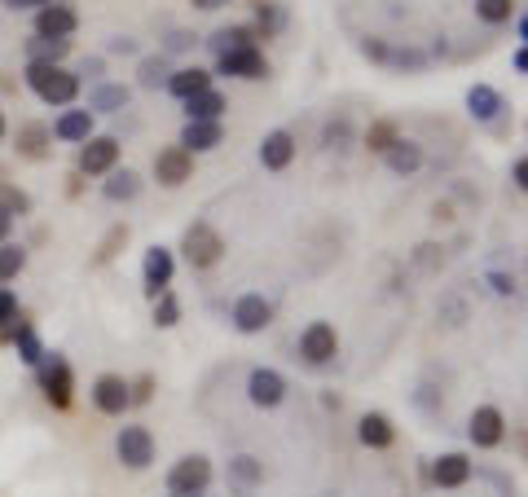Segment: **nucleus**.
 <instances>
[{
  "instance_id": "48",
  "label": "nucleus",
  "mask_w": 528,
  "mask_h": 497,
  "mask_svg": "<svg viewBox=\"0 0 528 497\" xmlns=\"http://www.w3.org/2000/svg\"><path fill=\"white\" fill-rule=\"evenodd\" d=\"M80 190H84V176H80V172H71V176H66V194L80 198Z\"/></svg>"
},
{
  "instance_id": "26",
  "label": "nucleus",
  "mask_w": 528,
  "mask_h": 497,
  "mask_svg": "<svg viewBox=\"0 0 528 497\" xmlns=\"http://www.w3.org/2000/svg\"><path fill=\"white\" fill-rule=\"evenodd\" d=\"M383 163H388L396 176H414L418 168H423V146H418V141H410V137H401L388 154H383Z\"/></svg>"
},
{
  "instance_id": "44",
  "label": "nucleus",
  "mask_w": 528,
  "mask_h": 497,
  "mask_svg": "<svg viewBox=\"0 0 528 497\" xmlns=\"http://www.w3.org/2000/svg\"><path fill=\"white\" fill-rule=\"evenodd\" d=\"M190 44H194L190 31H172V40H168V49L163 53H181V49H190Z\"/></svg>"
},
{
  "instance_id": "13",
  "label": "nucleus",
  "mask_w": 528,
  "mask_h": 497,
  "mask_svg": "<svg viewBox=\"0 0 528 497\" xmlns=\"http://www.w3.org/2000/svg\"><path fill=\"white\" fill-rule=\"evenodd\" d=\"M467 436L476 449H498L506 440V414L498 410V405H476L467 418Z\"/></svg>"
},
{
  "instance_id": "5",
  "label": "nucleus",
  "mask_w": 528,
  "mask_h": 497,
  "mask_svg": "<svg viewBox=\"0 0 528 497\" xmlns=\"http://www.w3.org/2000/svg\"><path fill=\"white\" fill-rule=\"evenodd\" d=\"M154 454H159V445H154V432L146 423H128L115 432V458L124 462L128 471H150Z\"/></svg>"
},
{
  "instance_id": "6",
  "label": "nucleus",
  "mask_w": 528,
  "mask_h": 497,
  "mask_svg": "<svg viewBox=\"0 0 528 497\" xmlns=\"http://www.w3.org/2000/svg\"><path fill=\"white\" fill-rule=\"evenodd\" d=\"M119 168V137H110V132H93V137L80 146V163H75V172L80 176H110Z\"/></svg>"
},
{
  "instance_id": "10",
  "label": "nucleus",
  "mask_w": 528,
  "mask_h": 497,
  "mask_svg": "<svg viewBox=\"0 0 528 497\" xmlns=\"http://www.w3.org/2000/svg\"><path fill=\"white\" fill-rule=\"evenodd\" d=\"M216 75H229V80H264V75H269V58H264L260 44H251V49H229L216 58Z\"/></svg>"
},
{
  "instance_id": "51",
  "label": "nucleus",
  "mask_w": 528,
  "mask_h": 497,
  "mask_svg": "<svg viewBox=\"0 0 528 497\" xmlns=\"http://www.w3.org/2000/svg\"><path fill=\"white\" fill-rule=\"evenodd\" d=\"M515 71H520V75H528V44H524L520 53H515Z\"/></svg>"
},
{
  "instance_id": "43",
  "label": "nucleus",
  "mask_w": 528,
  "mask_h": 497,
  "mask_svg": "<svg viewBox=\"0 0 528 497\" xmlns=\"http://www.w3.org/2000/svg\"><path fill=\"white\" fill-rule=\"evenodd\" d=\"M511 181H515V185H520V190L528 194V154H520V159L511 163Z\"/></svg>"
},
{
  "instance_id": "25",
  "label": "nucleus",
  "mask_w": 528,
  "mask_h": 497,
  "mask_svg": "<svg viewBox=\"0 0 528 497\" xmlns=\"http://www.w3.org/2000/svg\"><path fill=\"white\" fill-rule=\"evenodd\" d=\"M137 194H141V172H132V168H115L102 181V198H106V203H132Z\"/></svg>"
},
{
  "instance_id": "1",
  "label": "nucleus",
  "mask_w": 528,
  "mask_h": 497,
  "mask_svg": "<svg viewBox=\"0 0 528 497\" xmlns=\"http://www.w3.org/2000/svg\"><path fill=\"white\" fill-rule=\"evenodd\" d=\"M22 80H27L31 93H36L44 106H53V110L75 106V97H80V75L66 71V66H53V62H27Z\"/></svg>"
},
{
  "instance_id": "53",
  "label": "nucleus",
  "mask_w": 528,
  "mask_h": 497,
  "mask_svg": "<svg viewBox=\"0 0 528 497\" xmlns=\"http://www.w3.org/2000/svg\"><path fill=\"white\" fill-rule=\"evenodd\" d=\"M9 137V119H5V110H0V141Z\"/></svg>"
},
{
  "instance_id": "38",
  "label": "nucleus",
  "mask_w": 528,
  "mask_h": 497,
  "mask_svg": "<svg viewBox=\"0 0 528 497\" xmlns=\"http://www.w3.org/2000/svg\"><path fill=\"white\" fill-rule=\"evenodd\" d=\"M0 207H5L14 220H22V216H31V194L18 190V185H9V181H0Z\"/></svg>"
},
{
  "instance_id": "49",
  "label": "nucleus",
  "mask_w": 528,
  "mask_h": 497,
  "mask_svg": "<svg viewBox=\"0 0 528 497\" xmlns=\"http://www.w3.org/2000/svg\"><path fill=\"white\" fill-rule=\"evenodd\" d=\"M9 9H44V5H53V0H5Z\"/></svg>"
},
{
  "instance_id": "24",
  "label": "nucleus",
  "mask_w": 528,
  "mask_h": 497,
  "mask_svg": "<svg viewBox=\"0 0 528 497\" xmlns=\"http://www.w3.org/2000/svg\"><path fill=\"white\" fill-rule=\"evenodd\" d=\"M467 110L471 119H480V124H493V119L502 115V93L489 84H471L467 88Z\"/></svg>"
},
{
  "instance_id": "29",
  "label": "nucleus",
  "mask_w": 528,
  "mask_h": 497,
  "mask_svg": "<svg viewBox=\"0 0 528 497\" xmlns=\"http://www.w3.org/2000/svg\"><path fill=\"white\" fill-rule=\"evenodd\" d=\"M168 80H172L168 53H150V58L137 62V84H141V88H168Z\"/></svg>"
},
{
  "instance_id": "55",
  "label": "nucleus",
  "mask_w": 528,
  "mask_h": 497,
  "mask_svg": "<svg viewBox=\"0 0 528 497\" xmlns=\"http://www.w3.org/2000/svg\"><path fill=\"white\" fill-rule=\"evenodd\" d=\"M203 497H207V493H203Z\"/></svg>"
},
{
  "instance_id": "2",
  "label": "nucleus",
  "mask_w": 528,
  "mask_h": 497,
  "mask_svg": "<svg viewBox=\"0 0 528 497\" xmlns=\"http://www.w3.org/2000/svg\"><path fill=\"white\" fill-rule=\"evenodd\" d=\"M181 256L190 269H216L220 260H225V238H220V229L212 220H194V225H185L181 234Z\"/></svg>"
},
{
  "instance_id": "36",
  "label": "nucleus",
  "mask_w": 528,
  "mask_h": 497,
  "mask_svg": "<svg viewBox=\"0 0 528 497\" xmlns=\"http://www.w3.org/2000/svg\"><path fill=\"white\" fill-rule=\"evenodd\" d=\"M154 326L159 330H172L176 322H181V300H176L172 291H163V295H154Z\"/></svg>"
},
{
  "instance_id": "47",
  "label": "nucleus",
  "mask_w": 528,
  "mask_h": 497,
  "mask_svg": "<svg viewBox=\"0 0 528 497\" xmlns=\"http://www.w3.org/2000/svg\"><path fill=\"white\" fill-rule=\"evenodd\" d=\"M9 234H14V216L0 207V242H9Z\"/></svg>"
},
{
  "instance_id": "33",
  "label": "nucleus",
  "mask_w": 528,
  "mask_h": 497,
  "mask_svg": "<svg viewBox=\"0 0 528 497\" xmlns=\"http://www.w3.org/2000/svg\"><path fill=\"white\" fill-rule=\"evenodd\" d=\"M348 141H352V119L339 110V115H330L326 119V128H322V146L326 150H348Z\"/></svg>"
},
{
  "instance_id": "22",
  "label": "nucleus",
  "mask_w": 528,
  "mask_h": 497,
  "mask_svg": "<svg viewBox=\"0 0 528 497\" xmlns=\"http://www.w3.org/2000/svg\"><path fill=\"white\" fill-rule=\"evenodd\" d=\"M128 102H132L128 84H93L88 88V110H93V115H119Z\"/></svg>"
},
{
  "instance_id": "7",
  "label": "nucleus",
  "mask_w": 528,
  "mask_h": 497,
  "mask_svg": "<svg viewBox=\"0 0 528 497\" xmlns=\"http://www.w3.org/2000/svg\"><path fill=\"white\" fill-rule=\"evenodd\" d=\"M229 322H234L238 335H260V330L273 326V304L264 300L260 291H247L234 300V308H229Z\"/></svg>"
},
{
  "instance_id": "16",
  "label": "nucleus",
  "mask_w": 528,
  "mask_h": 497,
  "mask_svg": "<svg viewBox=\"0 0 528 497\" xmlns=\"http://www.w3.org/2000/svg\"><path fill=\"white\" fill-rule=\"evenodd\" d=\"M80 31V14H75L66 0H53V5L36 9V36L44 40H71Z\"/></svg>"
},
{
  "instance_id": "41",
  "label": "nucleus",
  "mask_w": 528,
  "mask_h": 497,
  "mask_svg": "<svg viewBox=\"0 0 528 497\" xmlns=\"http://www.w3.org/2000/svg\"><path fill=\"white\" fill-rule=\"evenodd\" d=\"M18 313H22V308H18V295L9 291V286H0V330H5L9 322H14Z\"/></svg>"
},
{
  "instance_id": "23",
  "label": "nucleus",
  "mask_w": 528,
  "mask_h": 497,
  "mask_svg": "<svg viewBox=\"0 0 528 497\" xmlns=\"http://www.w3.org/2000/svg\"><path fill=\"white\" fill-rule=\"evenodd\" d=\"M207 88H212V71H207V66H181V71H172V80H168V93L181 97V102L207 93Z\"/></svg>"
},
{
  "instance_id": "11",
  "label": "nucleus",
  "mask_w": 528,
  "mask_h": 497,
  "mask_svg": "<svg viewBox=\"0 0 528 497\" xmlns=\"http://www.w3.org/2000/svg\"><path fill=\"white\" fill-rule=\"evenodd\" d=\"M190 176H194V154L185 146H163L154 154V181H159L163 190H181Z\"/></svg>"
},
{
  "instance_id": "39",
  "label": "nucleus",
  "mask_w": 528,
  "mask_h": 497,
  "mask_svg": "<svg viewBox=\"0 0 528 497\" xmlns=\"http://www.w3.org/2000/svg\"><path fill=\"white\" fill-rule=\"evenodd\" d=\"M124 247H128V225H115V229H110V234L102 238V247H97L93 264H110V260H115Z\"/></svg>"
},
{
  "instance_id": "37",
  "label": "nucleus",
  "mask_w": 528,
  "mask_h": 497,
  "mask_svg": "<svg viewBox=\"0 0 528 497\" xmlns=\"http://www.w3.org/2000/svg\"><path fill=\"white\" fill-rule=\"evenodd\" d=\"M476 18L489 22V27H502V22L515 18V0H476Z\"/></svg>"
},
{
  "instance_id": "45",
  "label": "nucleus",
  "mask_w": 528,
  "mask_h": 497,
  "mask_svg": "<svg viewBox=\"0 0 528 497\" xmlns=\"http://www.w3.org/2000/svg\"><path fill=\"white\" fill-rule=\"evenodd\" d=\"M489 282H493V291H498V295H511L515 291V282L506 278V273H489Z\"/></svg>"
},
{
  "instance_id": "14",
  "label": "nucleus",
  "mask_w": 528,
  "mask_h": 497,
  "mask_svg": "<svg viewBox=\"0 0 528 497\" xmlns=\"http://www.w3.org/2000/svg\"><path fill=\"white\" fill-rule=\"evenodd\" d=\"M172 273H176V256H172V247H159V242H154V247L146 251V260H141V291L150 295H163L172 286Z\"/></svg>"
},
{
  "instance_id": "18",
  "label": "nucleus",
  "mask_w": 528,
  "mask_h": 497,
  "mask_svg": "<svg viewBox=\"0 0 528 497\" xmlns=\"http://www.w3.org/2000/svg\"><path fill=\"white\" fill-rule=\"evenodd\" d=\"M471 471H476V462H471L467 454H458V449H449V454H440L432 462V484L436 489H467Z\"/></svg>"
},
{
  "instance_id": "52",
  "label": "nucleus",
  "mask_w": 528,
  "mask_h": 497,
  "mask_svg": "<svg viewBox=\"0 0 528 497\" xmlns=\"http://www.w3.org/2000/svg\"><path fill=\"white\" fill-rule=\"evenodd\" d=\"M132 49H137V40H115L110 44V53H132Z\"/></svg>"
},
{
  "instance_id": "35",
  "label": "nucleus",
  "mask_w": 528,
  "mask_h": 497,
  "mask_svg": "<svg viewBox=\"0 0 528 497\" xmlns=\"http://www.w3.org/2000/svg\"><path fill=\"white\" fill-rule=\"evenodd\" d=\"M282 31V9L278 0H256V36L260 40H273Z\"/></svg>"
},
{
  "instance_id": "3",
  "label": "nucleus",
  "mask_w": 528,
  "mask_h": 497,
  "mask_svg": "<svg viewBox=\"0 0 528 497\" xmlns=\"http://www.w3.org/2000/svg\"><path fill=\"white\" fill-rule=\"evenodd\" d=\"M36 379H40V392L53 410H71L75 401V374H71V361L62 352H44V361L36 366Z\"/></svg>"
},
{
  "instance_id": "21",
  "label": "nucleus",
  "mask_w": 528,
  "mask_h": 497,
  "mask_svg": "<svg viewBox=\"0 0 528 497\" xmlns=\"http://www.w3.org/2000/svg\"><path fill=\"white\" fill-rule=\"evenodd\" d=\"M357 440L366 449H392L396 445V427H392V418L388 414H379V410H366L357 418Z\"/></svg>"
},
{
  "instance_id": "20",
  "label": "nucleus",
  "mask_w": 528,
  "mask_h": 497,
  "mask_svg": "<svg viewBox=\"0 0 528 497\" xmlns=\"http://www.w3.org/2000/svg\"><path fill=\"white\" fill-rule=\"evenodd\" d=\"M220 141H225V124H207V119H185V128H181V141L176 146H185L190 154H207V150H216Z\"/></svg>"
},
{
  "instance_id": "31",
  "label": "nucleus",
  "mask_w": 528,
  "mask_h": 497,
  "mask_svg": "<svg viewBox=\"0 0 528 497\" xmlns=\"http://www.w3.org/2000/svg\"><path fill=\"white\" fill-rule=\"evenodd\" d=\"M229 480L242 484V489H256V484H264V462L251 458V454L229 458Z\"/></svg>"
},
{
  "instance_id": "17",
  "label": "nucleus",
  "mask_w": 528,
  "mask_h": 497,
  "mask_svg": "<svg viewBox=\"0 0 528 497\" xmlns=\"http://www.w3.org/2000/svg\"><path fill=\"white\" fill-rule=\"evenodd\" d=\"M295 132L291 128H273L269 137L260 141V168L264 172H286L295 163Z\"/></svg>"
},
{
  "instance_id": "8",
  "label": "nucleus",
  "mask_w": 528,
  "mask_h": 497,
  "mask_svg": "<svg viewBox=\"0 0 528 497\" xmlns=\"http://www.w3.org/2000/svg\"><path fill=\"white\" fill-rule=\"evenodd\" d=\"M300 357L308 366H330L339 357V330L335 322H308L300 335Z\"/></svg>"
},
{
  "instance_id": "40",
  "label": "nucleus",
  "mask_w": 528,
  "mask_h": 497,
  "mask_svg": "<svg viewBox=\"0 0 528 497\" xmlns=\"http://www.w3.org/2000/svg\"><path fill=\"white\" fill-rule=\"evenodd\" d=\"M383 66H396V71H423L427 53H418V49H388V62H383Z\"/></svg>"
},
{
  "instance_id": "54",
  "label": "nucleus",
  "mask_w": 528,
  "mask_h": 497,
  "mask_svg": "<svg viewBox=\"0 0 528 497\" xmlns=\"http://www.w3.org/2000/svg\"><path fill=\"white\" fill-rule=\"evenodd\" d=\"M520 40H524V44H528V14H524V18H520Z\"/></svg>"
},
{
  "instance_id": "28",
  "label": "nucleus",
  "mask_w": 528,
  "mask_h": 497,
  "mask_svg": "<svg viewBox=\"0 0 528 497\" xmlns=\"http://www.w3.org/2000/svg\"><path fill=\"white\" fill-rule=\"evenodd\" d=\"M225 110H229V97L220 93V88H207V93H198L185 102V119H207V124H216Z\"/></svg>"
},
{
  "instance_id": "42",
  "label": "nucleus",
  "mask_w": 528,
  "mask_h": 497,
  "mask_svg": "<svg viewBox=\"0 0 528 497\" xmlns=\"http://www.w3.org/2000/svg\"><path fill=\"white\" fill-rule=\"evenodd\" d=\"M128 392H132V405H150V396H154V374H141L137 383H128Z\"/></svg>"
},
{
  "instance_id": "4",
  "label": "nucleus",
  "mask_w": 528,
  "mask_h": 497,
  "mask_svg": "<svg viewBox=\"0 0 528 497\" xmlns=\"http://www.w3.org/2000/svg\"><path fill=\"white\" fill-rule=\"evenodd\" d=\"M212 458L207 454H185L181 462H172V471H168V493L172 497H203L207 489H212Z\"/></svg>"
},
{
  "instance_id": "9",
  "label": "nucleus",
  "mask_w": 528,
  "mask_h": 497,
  "mask_svg": "<svg viewBox=\"0 0 528 497\" xmlns=\"http://www.w3.org/2000/svg\"><path fill=\"white\" fill-rule=\"evenodd\" d=\"M97 414L106 418H119L124 410H132V392H128V379L124 374H97L93 379V392H88Z\"/></svg>"
},
{
  "instance_id": "50",
  "label": "nucleus",
  "mask_w": 528,
  "mask_h": 497,
  "mask_svg": "<svg viewBox=\"0 0 528 497\" xmlns=\"http://www.w3.org/2000/svg\"><path fill=\"white\" fill-rule=\"evenodd\" d=\"M432 216H436V220H454V207H449V203H436Z\"/></svg>"
},
{
  "instance_id": "46",
  "label": "nucleus",
  "mask_w": 528,
  "mask_h": 497,
  "mask_svg": "<svg viewBox=\"0 0 528 497\" xmlns=\"http://www.w3.org/2000/svg\"><path fill=\"white\" fill-rule=\"evenodd\" d=\"M194 9H203V14H216V9H225V5H234V0H190Z\"/></svg>"
},
{
  "instance_id": "15",
  "label": "nucleus",
  "mask_w": 528,
  "mask_h": 497,
  "mask_svg": "<svg viewBox=\"0 0 528 497\" xmlns=\"http://www.w3.org/2000/svg\"><path fill=\"white\" fill-rule=\"evenodd\" d=\"M14 150H18V159H27V163H44L53 154V128L44 124V119H22L14 132Z\"/></svg>"
},
{
  "instance_id": "34",
  "label": "nucleus",
  "mask_w": 528,
  "mask_h": 497,
  "mask_svg": "<svg viewBox=\"0 0 528 497\" xmlns=\"http://www.w3.org/2000/svg\"><path fill=\"white\" fill-rule=\"evenodd\" d=\"M396 141H401V132H396L392 119H374L366 128V150H374V154H388Z\"/></svg>"
},
{
  "instance_id": "32",
  "label": "nucleus",
  "mask_w": 528,
  "mask_h": 497,
  "mask_svg": "<svg viewBox=\"0 0 528 497\" xmlns=\"http://www.w3.org/2000/svg\"><path fill=\"white\" fill-rule=\"evenodd\" d=\"M66 53H71V40H44V36H31L27 40V62H53V66H62Z\"/></svg>"
},
{
  "instance_id": "27",
  "label": "nucleus",
  "mask_w": 528,
  "mask_h": 497,
  "mask_svg": "<svg viewBox=\"0 0 528 497\" xmlns=\"http://www.w3.org/2000/svg\"><path fill=\"white\" fill-rule=\"evenodd\" d=\"M260 36H256V27L251 22H234V27H220V31H212V53L220 58V53H229V49H251Z\"/></svg>"
},
{
  "instance_id": "19",
  "label": "nucleus",
  "mask_w": 528,
  "mask_h": 497,
  "mask_svg": "<svg viewBox=\"0 0 528 497\" xmlns=\"http://www.w3.org/2000/svg\"><path fill=\"white\" fill-rule=\"evenodd\" d=\"M49 128H53V141H62V146H84V141L93 137V110H75V106H66Z\"/></svg>"
},
{
  "instance_id": "30",
  "label": "nucleus",
  "mask_w": 528,
  "mask_h": 497,
  "mask_svg": "<svg viewBox=\"0 0 528 497\" xmlns=\"http://www.w3.org/2000/svg\"><path fill=\"white\" fill-rule=\"evenodd\" d=\"M27 269V247L22 242H0V286L18 282Z\"/></svg>"
},
{
  "instance_id": "12",
  "label": "nucleus",
  "mask_w": 528,
  "mask_h": 497,
  "mask_svg": "<svg viewBox=\"0 0 528 497\" xmlns=\"http://www.w3.org/2000/svg\"><path fill=\"white\" fill-rule=\"evenodd\" d=\"M286 379L273 366H256L247 374V401L256 405V410H278V405L286 401Z\"/></svg>"
}]
</instances>
